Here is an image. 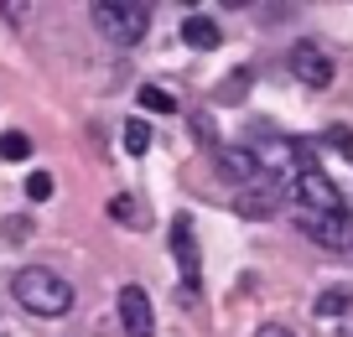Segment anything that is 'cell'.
Here are the masks:
<instances>
[{
  "label": "cell",
  "mask_w": 353,
  "mask_h": 337,
  "mask_svg": "<svg viewBox=\"0 0 353 337\" xmlns=\"http://www.w3.org/2000/svg\"><path fill=\"white\" fill-rule=\"evenodd\" d=\"M291 73H296L307 88H327L332 83V57L322 52L317 42H296L291 47Z\"/></svg>",
  "instance_id": "6"
},
{
  "label": "cell",
  "mask_w": 353,
  "mask_h": 337,
  "mask_svg": "<svg viewBox=\"0 0 353 337\" xmlns=\"http://www.w3.org/2000/svg\"><path fill=\"white\" fill-rule=\"evenodd\" d=\"M213 166H219L234 187H250L254 176H265V172H260V156L244 151V145H219V151H213Z\"/></svg>",
  "instance_id": "8"
},
{
  "label": "cell",
  "mask_w": 353,
  "mask_h": 337,
  "mask_svg": "<svg viewBox=\"0 0 353 337\" xmlns=\"http://www.w3.org/2000/svg\"><path fill=\"white\" fill-rule=\"evenodd\" d=\"M52 192H57L52 172H32V176H26V197H32V203H47Z\"/></svg>",
  "instance_id": "15"
},
{
  "label": "cell",
  "mask_w": 353,
  "mask_h": 337,
  "mask_svg": "<svg viewBox=\"0 0 353 337\" xmlns=\"http://www.w3.org/2000/svg\"><path fill=\"white\" fill-rule=\"evenodd\" d=\"M192 130L203 135V145H208V151H219V130H213V120H208V114H192Z\"/></svg>",
  "instance_id": "18"
},
{
  "label": "cell",
  "mask_w": 353,
  "mask_h": 337,
  "mask_svg": "<svg viewBox=\"0 0 353 337\" xmlns=\"http://www.w3.org/2000/svg\"><path fill=\"white\" fill-rule=\"evenodd\" d=\"M322 141H327V145H332V151H338V156H343V161H353V130H348V125H332V130H327V135H322Z\"/></svg>",
  "instance_id": "16"
},
{
  "label": "cell",
  "mask_w": 353,
  "mask_h": 337,
  "mask_svg": "<svg viewBox=\"0 0 353 337\" xmlns=\"http://www.w3.org/2000/svg\"><path fill=\"white\" fill-rule=\"evenodd\" d=\"M353 306V291H343V285H332V291L317 296V316H343Z\"/></svg>",
  "instance_id": "12"
},
{
  "label": "cell",
  "mask_w": 353,
  "mask_h": 337,
  "mask_svg": "<svg viewBox=\"0 0 353 337\" xmlns=\"http://www.w3.org/2000/svg\"><path fill=\"white\" fill-rule=\"evenodd\" d=\"M120 322L130 337H151L156 332V312H151V296L141 291V285H125L120 291Z\"/></svg>",
  "instance_id": "7"
},
{
  "label": "cell",
  "mask_w": 353,
  "mask_h": 337,
  "mask_svg": "<svg viewBox=\"0 0 353 337\" xmlns=\"http://www.w3.org/2000/svg\"><path fill=\"white\" fill-rule=\"evenodd\" d=\"M11 296H16L32 316H68V312H73V285H68L57 270H47V265L16 270V275H11Z\"/></svg>",
  "instance_id": "1"
},
{
  "label": "cell",
  "mask_w": 353,
  "mask_h": 337,
  "mask_svg": "<svg viewBox=\"0 0 353 337\" xmlns=\"http://www.w3.org/2000/svg\"><path fill=\"white\" fill-rule=\"evenodd\" d=\"M172 254H176V265H182V280L198 291V239H192V218L188 213L172 218Z\"/></svg>",
  "instance_id": "9"
},
{
  "label": "cell",
  "mask_w": 353,
  "mask_h": 337,
  "mask_svg": "<svg viewBox=\"0 0 353 337\" xmlns=\"http://www.w3.org/2000/svg\"><path fill=\"white\" fill-rule=\"evenodd\" d=\"M94 26H99L114 47H135L145 32H151V6H130V0H99V6H94Z\"/></svg>",
  "instance_id": "2"
},
{
  "label": "cell",
  "mask_w": 353,
  "mask_h": 337,
  "mask_svg": "<svg viewBox=\"0 0 353 337\" xmlns=\"http://www.w3.org/2000/svg\"><path fill=\"white\" fill-rule=\"evenodd\" d=\"M286 192H291V203H296V213H348V207H343V192L317 172V166H301Z\"/></svg>",
  "instance_id": "3"
},
{
  "label": "cell",
  "mask_w": 353,
  "mask_h": 337,
  "mask_svg": "<svg viewBox=\"0 0 353 337\" xmlns=\"http://www.w3.org/2000/svg\"><path fill=\"white\" fill-rule=\"evenodd\" d=\"M301 234H307L312 244H322V249L332 254H348L353 249V218L348 213H296Z\"/></svg>",
  "instance_id": "4"
},
{
  "label": "cell",
  "mask_w": 353,
  "mask_h": 337,
  "mask_svg": "<svg viewBox=\"0 0 353 337\" xmlns=\"http://www.w3.org/2000/svg\"><path fill=\"white\" fill-rule=\"evenodd\" d=\"M254 337H296V332H291V327H281V322H265Z\"/></svg>",
  "instance_id": "20"
},
{
  "label": "cell",
  "mask_w": 353,
  "mask_h": 337,
  "mask_svg": "<svg viewBox=\"0 0 353 337\" xmlns=\"http://www.w3.org/2000/svg\"><path fill=\"white\" fill-rule=\"evenodd\" d=\"M125 151H130V156L151 151V125H145V120H125Z\"/></svg>",
  "instance_id": "13"
},
{
  "label": "cell",
  "mask_w": 353,
  "mask_h": 337,
  "mask_svg": "<svg viewBox=\"0 0 353 337\" xmlns=\"http://www.w3.org/2000/svg\"><path fill=\"white\" fill-rule=\"evenodd\" d=\"M141 104L151 109V114H172V109H176V99L166 94V88H151V83H145V88H141Z\"/></svg>",
  "instance_id": "14"
},
{
  "label": "cell",
  "mask_w": 353,
  "mask_h": 337,
  "mask_svg": "<svg viewBox=\"0 0 353 337\" xmlns=\"http://www.w3.org/2000/svg\"><path fill=\"white\" fill-rule=\"evenodd\" d=\"M32 229H37L32 218H6V234H11V239H26Z\"/></svg>",
  "instance_id": "19"
},
{
  "label": "cell",
  "mask_w": 353,
  "mask_h": 337,
  "mask_svg": "<svg viewBox=\"0 0 353 337\" xmlns=\"http://www.w3.org/2000/svg\"><path fill=\"white\" fill-rule=\"evenodd\" d=\"M182 42L198 47V52H213V47L223 42V32H219L213 16H188V21H182Z\"/></svg>",
  "instance_id": "10"
},
{
  "label": "cell",
  "mask_w": 353,
  "mask_h": 337,
  "mask_svg": "<svg viewBox=\"0 0 353 337\" xmlns=\"http://www.w3.org/2000/svg\"><path fill=\"white\" fill-rule=\"evenodd\" d=\"M348 260H353V249H348Z\"/></svg>",
  "instance_id": "22"
},
{
  "label": "cell",
  "mask_w": 353,
  "mask_h": 337,
  "mask_svg": "<svg viewBox=\"0 0 353 337\" xmlns=\"http://www.w3.org/2000/svg\"><path fill=\"white\" fill-rule=\"evenodd\" d=\"M32 151H37V145H32L26 130H6V135H0V156H6V161H26Z\"/></svg>",
  "instance_id": "11"
},
{
  "label": "cell",
  "mask_w": 353,
  "mask_h": 337,
  "mask_svg": "<svg viewBox=\"0 0 353 337\" xmlns=\"http://www.w3.org/2000/svg\"><path fill=\"white\" fill-rule=\"evenodd\" d=\"M348 337H353V327H348Z\"/></svg>",
  "instance_id": "21"
},
{
  "label": "cell",
  "mask_w": 353,
  "mask_h": 337,
  "mask_svg": "<svg viewBox=\"0 0 353 337\" xmlns=\"http://www.w3.org/2000/svg\"><path fill=\"white\" fill-rule=\"evenodd\" d=\"M281 197H286V182H281V176H254L250 187H239L234 207H239L244 218H270L281 207Z\"/></svg>",
  "instance_id": "5"
},
{
  "label": "cell",
  "mask_w": 353,
  "mask_h": 337,
  "mask_svg": "<svg viewBox=\"0 0 353 337\" xmlns=\"http://www.w3.org/2000/svg\"><path fill=\"white\" fill-rule=\"evenodd\" d=\"M110 213L120 218V223H135V218H141V207H135L130 192H120V197H110Z\"/></svg>",
  "instance_id": "17"
}]
</instances>
